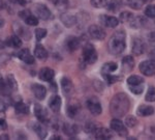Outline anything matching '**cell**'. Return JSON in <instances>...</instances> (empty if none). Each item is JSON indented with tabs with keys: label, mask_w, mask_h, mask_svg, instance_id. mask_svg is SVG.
<instances>
[{
	"label": "cell",
	"mask_w": 155,
	"mask_h": 140,
	"mask_svg": "<svg viewBox=\"0 0 155 140\" xmlns=\"http://www.w3.org/2000/svg\"><path fill=\"white\" fill-rule=\"evenodd\" d=\"M129 108H130V102H129L128 96L122 92L115 94L110 103V112L116 118L125 115L129 111Z\"/></svg>",
	"instance_id": "cell-1"
},
{
	"label": "cell",
	"mask_w": 155,
	"mask_h": 140,
	"mask_svg": "<svg viewBox=\"0 0 155 140\" xmlns=\"http://www.w3.org/2000/svg\"><path fill=\"white\" fill-rule=\"evenodd\" d=\"M109 52L113 55H120L126 48V33L123 30L116 31L109 41Z\"/></svg>",
	"instance_id": "cell-2"
},
{
	"label": "cell",
	"mask_w": 155,
	"mask_h": 140,
	"mask_svg": "<svg viewBox=\"0 0 155 140\" xmlns=\"http://www.w3.org/2000/svg\"><path fill=\"white\" fill-rule=\"evenodd\" d=\"M83 59L87 64H93L97 60V52L92 44H86L83 48Z\"/></svg>",
	"instance_id": "cell-3"
},
{
	"label": "cell",
	"mask_w": 155,
	"mask_h": 140,
	"mask_svg": "<svg viewBox=\"0 0 155 140\" xmlns=\"http://www.w3.org/2000/svg\"><path fill=\"white\" fill-rule=\"evenodd\" d=\"M141 73L147 77H151L155 75V59H147L140 63L139 67Z\"/></svg>",
	"instance_id": "cell-4"
},
{
	"label": "cell",
	"mask_w": 155,
	"mask_h": 140,
	"mask_svg": "<svg viewBox=\"0 0 155 140\" xmlns=\"http://www.w3.org/2000/svg\"><path fill=\"white\" fill-rule=\"evenodd\" d=\"M34 14L36 15L37 18L41 20H49L52 18L51 11L45 4H41V3L36 4L34 6Z\"/></svg>",
	"instance_id": "cell-5"
},
{
	"label": "cell",
	"mask_w": 155,
	"mask_h": 140,
	"mask_svg": "<svg viewBox=\"0 0 155 140\" xmlns=\"http://www.w3.org/2000/svg\"><path fill=\"white\" fill-rule=\"evenodd\" d=\"M110 127H111V129L113 130V131H115L117 134L120 135V136H122V137L127 136V130H126L125 125L121 121H119L118 118L112 119L111 122H110Z\"/></svg>",
	"instance_id": "cell-6"
},
{
	"label": "cell",
	"mask_w": 155,
	"mask_h": 140,
	"mask_svg": "<svg viewBox=\"0 0 155 140\" xmlns=\"http://www.w3.org/2000/svg\"><path fill=\"white\" fill-rule=\"evenodd\" d=\"M86 105L88 110L93 115H99L101 113L102 111L101 105L96 97H90V99H88L86 102Z\"/></svg>",
	"instance_id": "cell-7"
},
{
	"label": "cell",
	"mask_w": 155,
	"mask_h": 140,
	"mask_svg": "<svg viewBox=\"0 0 155 140\" xmlns=\"http://www.w3.org/2000/svg\"><path fill=\"white\" fill-rule=\"evenodd\" d=\"M19 17L21 19H23L25 23L27 25H30V26H36V25L38 24V19H37L35 16H33L32 12H30L29 9L21 11L19 12Z\"/></svg>",
	"instance_id": "cell-8"
},
{
	"label": "cell",
	"mask_w": 155,
	"mask_h": 140,
	"mask_svg": "<svg viewBox=\"0 0 155 140\" xmlns=\"http://www.w3.org/2000/svg\"><path fill=\"white\" fill-rule=\"evenodd\" d=\"M88 32L90 36L96 41H102L106 37V31L98 25H91L88 29Z\"/></svg>",
	"instance_id": "cell-9"
},
{
	"label": "cell",
	"mask_w": 155,
	"mask_h": 140,
	"mask_svg": "<svg viewBox=\"0 0 155 140\" xmlns=\"http://www.w3.org/2000/svg\"><path fill=\"white\" fill-rule=\"evenodd\" d=\"M99 22L102 26L107 27V28H115L120 23V21L117 18L113 16H107V15H101L99 17Z\"/></svg>",
	"instance_id": "cell-10"
},
{
	"label": "cell",
	"mask_w": 155,
	"mask_h": 140,
	"mask_svg": "<svg viewBox=\"0 0 155 140\" xmlns=\"http://www.w3.org/2000/svg\"><path fill=\"white\" fill-rule=\"evenodd\" d=\"M34 114H35L36 118L41 122H47L49 121V115L47 110L39 104H36L34 106Z\"/></svg>",
	"instance_id": "cell-11"
},
{
	"label": "cell",
	"mask_w": 155,
	"mask_h": 140,
	"mask_svg": "<svg viewBox=\"0 0 155 140\" xmlns=\"http://www.w3.org/2000/svg\"><path fill=\"white\" fill-rule=\"evenodd\" d=\"M132 53L134 55H142L146 51V44L141 39H134L132 42Z\"/></svg>",
	"instance_id": "cell-12"
},
{
	"label": "cell",
	"mask_w": 155,
	"mask_h": 140,
	"mask_svg": "<svg viewBox=\"0 0 155 140\" xmlns=\"http://www.w3.org/2000/svg\"><path fill=\"white\" fill-rule=\"evenodd\" d=\"M65 45L68 51L74 52L80 48V46H81V41H80V39L77 36H68L66 39Z\"/></svg>",
	"instance_id": "cell-13"
},
{
	"label": "cell",
	"mask_w": 155,
	"mask_h": 140,
	"mask_svg": "<svg viewBox=\"0 0 155 140\" xmlns=\"http://www.w3.org/2000/svg\"><path fill=\"white\" fill-rule=\"evenodd\" d=\"M61 89L62 92H63L65 96H71V94L74 92V84L71 81V79L66 78V77H63L61 79Z\"/></svg>",
	"instance_id": "cell-14"
},
{
	"label": "cell",
	"mask_w": 155,
	"mask_h": 140,
	"mask_svg": "<svg viewBox=\"0 0 155 140\" xmlns=\"http://www.w3.org/2000/svg\"><path fill=\"white\" fill-rule=\"evenodd\" d=\"M32 92H33L34 97H36L37 100H44L45 97L47 94V89L44 85H41V84H32L31 86Z\"/></svg>",
	"instance_id": "cell-15"
},
{
	"label": "cell",
	"mask_w": 155,
	"mask_h": 140,
	"mask_svg": "<svg viewBox=\"0 0 155 140\" xmlns=\"http://www.w3.org/2000/svg\"><path fill=\"white\" fill-rule=\"evenodd\" d=\"M94 137L96 139H101V140H107L113 138V134L110 130H107L106 128H99L95 130V132L93 133Z\"/></svg>",
	"instance_id": "cell-16"
},
{
	"label": "cell",
	"mask_w": 155,
	"mask_h": 140,
	"mask_svg": "<svg viewBox=\"0 0 155 140\" xmlns=\"http://www.w3.org/2000/svg\"><path fill=\"white\" fill-rule=\"evenodd\" d=\"M17 55L22 61H24L27 64H32L34 62V57L31 55L28 49H21Z\"/></svg>",
	"instance_id": "cell-17"
},
{
	"label": "cell",
	"mask_w": 155,
	"mask_h": 140,
	"mask_svg": "<svg viewBox=\"0 0 155 140\" xmlns=\"http://www.w3.org/2000/svg\"><path fill=\"white\" fill-rule=\"evenodd\" d=\"M134 19H136V16H134L132 12H123L120 15L119 21L122 22V23H125L128 25L129 27H132V24L134 22Z\"/></svg>",
	"instance_id": "cell-18"
},
{
	"label": "cell",
	"mask_w": 155,
	"mask_h": 140,
	"mask_svg": "<svg viewBox=\"0 0 155 140\" xmlns=\"http://www.w3.org/2000/svg\"><path fill=\"white\" fill-rule=\"evenodd\" d=\"M134 67V59L132 56H125L122 59V71L124 73H128L132 71Z\"/></svg>",
	"instance_id": "cell-19"
},
{
	"label": "cell",
	"mask_w": 155,
	"mask_h": 140,
	"mask_svg": "<svg viewBox=\"0 0 155 140\" xmlns=\"http://www.w3.org/2000/svg\"><path fill=\"white\" fill-rule=\"evenodd\" d=\"M154 112H155L154 108L152 106H149V105H141V106H140L137 110V114L139 116L153 115Z\"/></svg>",
	"instance_id": "cell-20"
},
{
	"label": "cell",
	"mask_w": 155,
	"mask_h": 140,
	"mask_svg": "<svg viewBox=\"0 0 155 140\" xmlns=\"http://www.w3.org/2000/svg\"><path fill=\"white\" fill-rule=\"evenodd\" d=\"M54 76H55L54 71L52 69H50V67H44L39 72V78H41V80H44V81L47 82L52 81Z\"/></svg>",
	"instance_id": "cell-21"
},
{
	"label": "cell",
	"mask_w": 155,
	"mask_h": 140,
	"mask_svg": "<svg viewBox=\"0 0 155 140\" xmlns=\"http://www.w3.org/2000/svg\"><path fill=\"white\" fill-rule=\"evenodd\" d=\"M60 20L62 21V23L65 25L66 27H72L74 25L77 24V17L74 15H69V14H63L60 17Z\"/></svg>",
	"instance_id": "cell-22"
},
{
	"label": "cell",
	"mask_w": 155,
	"mask_h": 140,
	"mask_svg": "<svg viewBox=\"0 0 155 140\" xmlns=\"http://www.w3.org/2000/svg\"><path fill=\"white\" fill-rule=\"evenodd\" d=\"M61 97H60L59 96H54L52 97L51 99H50L49 101V107L51 108L52 111L54 112H58L60 108H61Z\"/></svg>",
	"instance_id": "cell-23"
},
{
	"label": "cell",
	"mask_w": 155,
	"mask_h": 140,
	"mask_svg": "<svg viewBox=\"0 0 155 140\" xmlns=\"http://www.w3.org/2000/svg\"><path fill=\"white\" fill-rule=\"evenodd\" d=\"M34 55H35L36 58L41 59V60H45V59L48 58V51L42 45L38 44L36 45L35 49H34Z\"/></svg>",
	"instance_id": "cell-24"
},
{
	"label": "cell",
	"mask_w": 155,
	"mask_h": 140,
	"mask_svg": "<svg viewBox=\"0 0 155 140\" xmlns=\"http://www.w3.org/2000/svg\"><path fill=\"white\" fill-rule=\"evenodd\" d=\"M117 69H118V64L117 63H115V62H107L101 67V75L104 76V75L107 74H112L113 72L117 71Z\"/></svg>",
	"instance_id": "cell-25"
},
{
	"label": "cell",
	"mask_w": 155,
	"mask_h": 140,
	"mask_svg": "<svg viewBox=\"0 0 155 140\" xmlns=\"http://www.w3.org/2000/svg\"><path fill=\"white\" fill-rule=\"evenodd\" d=\"M145 80L140 76L137 75H131L127 78V84L128 86H139V85H144Z\"/></svg>",
	"instance_id": "cell-26"
},
{
	"label": "cell",
	"mask_w": 155,
	"mask_h": 140,
	"mask_svg": "<svg viewBox=\"0 0 155 140\" xmlns=\"http://www.w3.org/2000/svg\"><path fill=\"white\" fill-rule=\"evenodd\" d=\"M22 41H21V37H19L18 36H12L11 37L6 39V45L12 48H16L18 49L20 47H22Z\"/></svg>",
	"instance_id": "cell-27"
},
{
	"label": "cell",
	"mask_w": 155,
	"mask_h": 140,
	"mask_svg": "<svg viewBox=\"0 0 155 140\" xmlns=\"http://www.w3.org/2000/svg\"><path fill=\"white\" fill-rule=\"evenodd\" d=\"M14 29L16 31V33L18 34L19 37H25V39H30V32L29 30H26L22 25H20L19 23H16L14 25Z\"/></svg>",
	"instance_id": "cell-28"
},
{
	"label": "cell",
	"mask_w": 155,
	"mask_h": 140,
	"mask_svg": "<svg viewBox=\"0 0 155 140\" xmlns=\"http://www.w3.org/2000/svg\"><path fill=\"white\" fill-rule=\"evenodd\" d=\"M33 130H34V132L38 135L39 138L44 139L47 137V133H48V132H47V129L45 128V126L42 124H41V122H37V124L34 125Z\"/></svg>",
	"instance_id": "cell-29"
},
{
	"label": "cell",
	"mask_w": 155,
	"mask_h": 140,
	"mask_svg": "<svg viewBox=\"0 0 155 140\" xmlns=\"http://www.w3.org/2000/svg\"><path fill=\"white\" fill-rule=\"evenodd\" d=\"M106 6L107 11L112 12H116L121 9V1L120 0H110V2H107Z\"/></svg>",
	"instance_id": "cell-30"
},
{
	"label": "cell",
	"mask_w": 155,
	"mask_h": 140,
	"mask_svg": "<svg viewBox=\"0 0 155 140\" xmlns=\"http://www.w3.org/2000/svg\"><path fill=\"white\" fill-rule=\"evenodd\" d=\"M6 84H7V87H8V89L12 91H16L17 88H18V84H17V81L16 79H15V77L12 76V75H8L6 78Z\"/></svg>",
	"instance_id": "cell-31"
},
{
	"label": "cell",
	"mask_w": 155,
	"mask_h": 140,
	"mask_svg": "<svg viewBox=\"0 0 155 140\" xmlns=\"http://www.w3.org/2000/svg\"><path fill=\"white\" fill-rule=\"evenodd\" d=\"M15 110L18 114H27L29 112V108L26 104H24L23 102H18L15 105Z\"/></svg>",
	"instance_id": "cell-32"
},
{
	"label": "cell",
	"mask_w": 155,
	"mask_h": 140,
	"mask_svg": "<svg viewBox=\"0 0 155 140\" xmlns=\"http://www.w3.org/2000/svg\"><path fill=\"white\" fill-rule=\"evenodd\" d=\"M60 11H65L68 6V0H49Z\"/></svg>",
	"instance_id": "cell-33"
},
{
	"label": "cell",
	"mask_w": 155,
	"mask_h": 140,
	"mask_svg": "<svg viewBox=\"0 0 155 140\" xmlns=\"http://www.w3.org/2000/svg\"><path fill=\"white\" fill-rule=\"evenodd\" d=\"M63 131L68 136H74L78 134V127L74 126V125H64Z\"/></svg>",
	"instance_id": "cell-34"
},
{
	"label": "cell",
	"mask_w": 155,
	"mask_h": 140,
	"mask_svg": "<svg viewBox=\"0 0 155 140\" xmlns=\"http://www.w3.org/2000/svg\"><path fill=\"white\" fill-rule=\"evenodd\" d=\"M124 2H125L126 5H128L134 9H141V7L144 4L142 0H124Z\"/></svg>",
	"instance_id": "cell-35"
},
{
	"label": "cell",
	"mask_w": 155,
	"mask_h": 140,
	"mask_svg": "<svg viewBox=\"0 0 155 140\" xmlns=\"http://www.w3.org/2000/svg\"><path fill=\"white\" fill-rule=\"evenodd\" d=\"M67 115L69 117H71V118H74V117H76V115H78V113H79L80 111V107L77 106V105H69V106H67Z\"/></svg>",
	"instance_id": "cell-36"
},
{
	"label": "cell",
	"mask_w": 155,
	"mask_h": 140,
	"mask_svg": "<svg viewBox=\"0 0 155 140\" xmlns=\"http://www.w3.org/2000/svg\"><path fill=\"white\" fill-rule=\"evenodd\" d=\"M145 100L147 102H155V87L150 86L148 88L146 96H145Z\"/></svg>",
	"instance_id": "cell-37"
},
{
	"label": "cell",
	"mask_w": 155,
	"mask_h": 140,
	"mask_svg": "<svg viewBox=\"0 0 155 140\" xmlns=\"http://www.w3.org/2000/svg\"><path fill=\"white\" fill-rule=\"evenodd\" d=\"M144 14H145V16L148 17V18L155 19V5H152V4L148 5L145 9Z\"/></svg>",
	"instance_id": "cell-38"
},
{
	"label": "cell",
	"mask_w": 155,
	"mask_h": 140,
	"mask_svg": "<svg viewBox=\"0 0 155 140\" xmlns=\"http://www.w3.org/2000/svg\"><path fill=\"white\" fill-rule=\"evenodd\" d=\"M104 78L106 79L107 84H114V83H116L117 81H119V80L121 79V77L114 76V75H112V74H107V75H104Z\"/></svg>",
	"instance_id": "cell-39"
},
{
	"label": "cell",
	"mask_w": 155,
	"mask_h": 140,
	"mask_svg": "<svg viewBox=\"0 0 155 140\" xmlns=\"http://www.w3.org/2000/svg\"><path fill=\"white\" fill-rule=\"evenodd\" d=\"M11 90L8 89V87H7V84L6 82L4 81L3 79L0 77V94H8Z\"/></svg>",
	"instance_id": "cell-40"
},
{
	"label": "cell",
	"mask_w": 155,
	"mask_h": 140,
	"mask_svg": "<svg viewBox=\"0 0 155 140\" xmlns=\"http://www.w3.org/2000/svg\"><path fill=\"white\" fill-rule=\"evenodd\" d=\"M91 2V5L96 7V9H101L104 7L107 3V0H90Z\"/></svg>",
	"instance_id": "cell-41"
},
{
	"label": "cell",
	"mask_w": 155,
	"mask_h": 140,
	"mask_svg": "<svg viewBox=\"0 0 155 140\" xmlns=\"http://www.w3.org/2000/svg\"><path fill=\"white\" fill-rule=\"evenodd\" d=\"M96 128H97V127L95 126V124H93V122L89 121V122H87L86 126L84 127V130H85V132H86V133L93 134L94 132H95Z\"/></svg>",
	"instance_id": "cell-42"
},
{
	"label": "cell",
	"mask_w": 155,
	"mask_h": 140,
	"mask_svg": "<svg viewBox=\"0 0 155 140\" xmlns=\"http://www.w3.org/2000/svg\"><path fill=\"white\" fill-rule=\"evenodd\" d=\"M137 124V121L134 116H127L126 119H125V125L128 128H134L136 127Z\"/></svg>",
	"instance_id": "cell-43"
},
{
	"label": "cell",
	"mask_w": 155,
	"mask_h": 140,
	"mask_svg": "<svg viewBox=\"0 0 155 140\" xmlns=\"http://www.w3.org/2000/svg\"><path fill=\"white\" fill-rule=\"evenodd\" d=\"M47 36V30L44 28H37L35 30V37L37 41H41V39H44Z\"/></svg>",
	"instance_id": "cell-44"
},
{
	"label": "cell",
	"mask_w": 155,
	"mask_h": 140,
	"mask_svg": "<svg viewBox=\"0 0 155 140\" xmlns=\"http://www.w3.org/2000/svg\"><path fill=\"white\" fill-rule=\"evenodd\" d=\"M129 90L134 94H141L144 90V85H139V86H128Z\"/></svg>",
	"instance_id": "cell-45"
},
{
	"label": "cell",
	"mask_w": 155,
	"mask_h": 140,
	"mask_svg": "<svg viewBox=\"0 0 155 140\" xmlns=\"http://www.w3.org/2000/svg\"><path fill=\"white\" fill-rule=\"evenodd\" d=\"M9 55L8 54H0V67H3L9 60Z\"/></svg>",
	"instance_id": "cell-46"
},
{
	"label": "cell",
	"mask_w": 155,
	"mask_h": 140,
	"mask_svg": "<svg viewBox=\"0 0 155 140\" xmlns=\"http://www.w3.org/2000/svg\"><path fill=\"white\" fill-rule=\"evenodd\" d=\"M0 127L2 129H6V121H5V115L3 112H0Z\"/></svg>",
	"instance_id": "cell-47"
},
{
	"label": "cell",
	"mask_w": 155,
	"mask_h": 140,
	"mask_svg": "<svg viewBox=\"0 0 155 140\" xmlns=\"http://www.w3.org/2000/svg\"><path fill=\"white\" fill-rule=\"evenodd\" d=\"M148 42L151 46L155 47V31L150 32V33L148 34Z\"/></svg>",
	"instance_id": "cell-48"
},
{
	"label": "cell",
	"mask_w": 155,
	"mask_h": 140,
	"mask_svg": "<svg viewBox=\"0 0 155 140\" xmlns=\"http://www.w3.org/2000/svg\"><path fill=\"white\" fill-rule=\"evenodd\" d=\"M12 3H16V4H20V5H24L26 4V1L25 0H9Z\"/></svg>",
	"instance_id": "cell-49"
},
{
	"label": "cell",
	"mask_w": 155,
	"mask_h": 140,
	"mask_svg": "<svg viewBox=\"0 0 155 140\" xmlns=\"http://www.w3.org/2000/svg\"><path fill=\"white\" fill-rule=\"evenodd\" d=\"M149 56H150V58L155 59V49L151 50V52H150V53H149Z\"/></svg>",
	"instance_id": "cell-50"
},
{
	"label": "cell",
	"mask_w": 155,
	"mask_h": 140,
	"mask_svg": "<svg viewBox=\"0 0 155 140\" xmlns=\"http://www.w3.org/2000/svg\"><path fill=\"white\" fill-rule=\"evenodd\" d=\"M4 7V2L3 0H0V9H2Z\"/></svg>",
	"instance_id": "cell-51"
},
{
	"label": "cell",
	"mask_w": 155,
	"mask_h": 140,
	"mask_svg": "<svg viewBox=\"0 0 155 140\" xmlns=\"http://www.w3.org/2000/svg\"><path fill=\"white\" fill-rule=\"evenodd\" d=\"M4 25V20L1 18V17H0V27H2Z\"/></svg>",
	"instance_id": "cell-52"
},
{
	"label": "cell",
	"mask_w": 155,
	"mask_h": 140,
	"mask_svg": "<svg viewBox=\"0 0 155 140\" xmlns=\"http://www.w3.org/2000/svg\"><path fill=\"white\" fill-rule=\"evenodd\" d=\"M152 1H154V0H142V2L145 4V3H149V2H152Z\"/></svg>",
	"instance_id": "cell-53"
},
{
	"label": "cell",
	"mask_w": 155,
	"mask_h": 140,
	"mask_svg": "<svg viewBox=\"0 0 155 140\" xmlns=\"http://www.w3.org/2000/svg\"><path fill=\"white\" fill-rule=\"evenodd\" d=\"M3 46H4V44L2 43L1 41H0V49H1V48H3Z\"/></svg>",
	"instance_id": "cell-54"
},
{
	"label": "cell",
	"mask_w": 155,
	"mask_h": 140,
	"mask_svg": "<svg viewBox=\"0 0 155 140\" xmlns=\"http://www.w3.org/2000/svg\"><path fill=\"white\" fill-rule=\"evenodd\" d=\"M26 2H30V1H32V0H25Z\"/></svg>",
	"instance_id": "cell-55"
}]
</instances>
